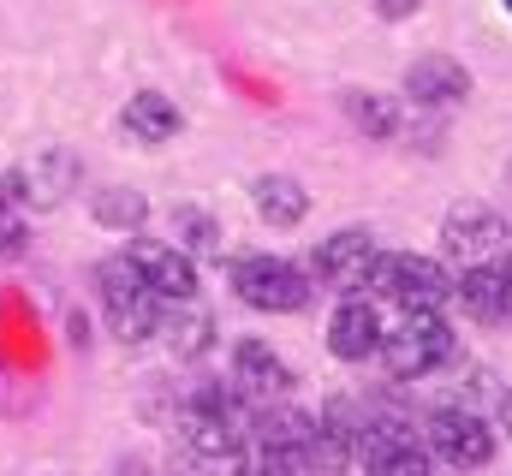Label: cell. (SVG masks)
Listing matches in <instances>:
<instances>
[{
    "mask_svg": "<svg viewBox=\"0 0 512 476\" xmlns=\"http://www.w3.org/2000/svg\"><path fill=\"white\" fill-rule=\"evenodd\" d=\"M501 423H507V429H512V393H507V399H501Z\"/></svg>",
    "mask_w": 512,
    "mask_h": 476,
    "instance_id": "obj_26",
    "label": "cell"
},
{
    "mask_svg": "<svg viewBox=\"0 0 512 476\" xmlns=\"http://www.w3.org/2000/svg\"><path fill=\"white\" fill-rule=\"evenodd\" d=\"M405 96L423 102V108H453V102L471 96V72H465L453 54H423V60H411V72H405Z\"/></svg>",
    "mask_w": 512,
    "mask_h": 476,
    "instance_id": "obj_14",
    "label": "cell"
},
{
    "mask_svg": "<svg viewBox=\"0 0 512 476\" xmlns=\"http://www.w3.org/2000/svg\"><path fill=\"white\" fill-rule=\"evenodd\" d=\"M239 476H304V453L251 441V447H239Z\"/></svg>",
    "mask_w": 512,
    "mask_h": 476,
    "instance_id": "obj_20",
    "label": "cell"
},
{
    "mask_svg": "<svg viewBox=\"0 0 512 476\" xmlns=\"http://www.w3.org/2000/svg\"><path fill=\"white\" fill-rule=\"evenodd\" d=\"M453 357V322L441 310H399V328H382V363L393 381H423Z\"/></svg>",
    "mask_w": 512,
    "mask_h": 476,
    "instance_id": "obj_1",
    "label": "cell"
},
{
    "mask_svg": "<svg viewBox=\"0 0 512 476\" xmlns=\"http://www.w3.org/2000/svg\"><path fill=\"white\" fill-rule=\"evenodd\" d=\"M346 114H352V125H358V131H370V137H393V131H399L393 102H387V96H370V90L346 96Z\"/></svg>",
    "mask_w": 512,
    "mask_h": 476,
    "instance_id": "obj_23",
    "label": "cell"
},
{
    "mask_svg": "<svg viewBox=\"0 0 512 476\" xmlns=\"http://www.w3.org/2000/svg\"><path fill=\"white\" fill-rule=\"evenodd\" d=\"M72 185H78V161H72L66 149H42V155L12 179V197L30 203V209H54Z\"/></svg>",
    "mask_w": 512,
    "mask_h": 476,
    "instance_id": "obj_16",
    "label": "cell"
},
{
    "mask_svg": "<svg viewBox=\"0 0 512 476\" xmlns=\"http://www.w3.org/2000/svg\"><path fill=\"white\" fill-rule=\"evenodd\" d=\"M376 233H364V227H346V233L322 238L316 244V280L322 286H334V292H358L364 280H370V268H376Z\"/></svg>",
    "mask_w": 512,
    "mask_h": 476,
    "instance_id": "obj_9",
    "label": "cell"
},
{
    "mask_svg": "<svg viewBox=\"0 0 512 476\" xmlns=\"http://www.w3.org/2000/svg\"><path fill=\"white\" fill-rule=\"evenodd\" d=\"M364 286H370L376 298H387V304H399V310H441V304L453 298V274H447L435 256H411V250L376 256V268H370Z\"/></svg>",
    "mask_w": 512,
    "mask_h": 476,
    "instance_id": "obj_2",
    "label": "cell"
},
{
    "mask_svg": "<svg viewBox=\"0 0 512 476\" xmlns=\"http://www.w3.org/2000/svg\"><path fill=\"white\" fill-rule=\"evenodd\" d=\"M310 429H316V417H310V411H298V405H256V417H251V441L292 447V453H304Z\"/></svg>",
    "mask_w": 512,
    "mask_h": 476,
    "instance_id": "obj_18",
    "label": "cell"
},
{
    "mask_svg": "<svg viewBox=\"0 0 512 476\" xmlns=\"http://www.w3.org/2000/svg\"><path fill=\"white\" fill-rule=\"evenodd\" d=\"M501 6H507V12H512V0H501Z\"/></svg>",
    "mask_w": 512,
    "mask_h": 476,
    "instance_id": "obj_28",
    "label": "cell"
},
{
    "mask_svg": "<svg viewBox=\"0 0 512 476\" xmlns=\"http://www.w3.org/2000/svg\"><path fill=\"white\" fill-rule=\"evenodd\" d=\"M143 215H149L143 191H102V197H96V221H102V227H114V233H137V227H143Z\"/></svg>",
    "mask_w": 512,
    "mask_h": 476,
    "instance_id": "obj_22",
    "label": "cell"
},
{
    "mask_svg": "<svg viewBox=\"0 0 512 476\" xmlns=\"http://www.w3.org/2000/svg\"><path fill=\"white\" fill-rule=\"evenodd\" d=\"M179 233L191 238L197 250H221V221H209V215H197V209H179Z\"/></svg>",
    "mask_w": 512,
    "mask_h": 476,
    "instance_id": "obj_24",
    "label": "cell"
},
{
    "mask_svg": "<svg viewBox=\"0 0 512 476\" xmlns=\"http://www.w3.org/2000/svg\"><path fill=\"white\" fill-rule=\"evenodd\" d=\"M155 334H167L179 357L209 352V316H203V310H185V316H173V310L161 304V328H155Z\"/></svg>",
    "mask_w": 512,
    "mask_h": 476,
    "instance_id": "obj_21",
    "label": "cell"
},
{
    "mask_svg": "<svg viewBox=\"0 0 512 476\" xmlns=\"http://www.w3.org/2000/svg\"><path fill=\"white\" fill-rule=\"evenodd\" d=\"M179 125H185V114L173 108V96L143 90V96H131V102H126V131L137 137V143H167Z\"/></svg>",
    "mask_w": 512,
    "mask_h": 476,
    "instance_id": "obj_19",
    "label": "cell"
},
{
    "mask_svg": "<svg viewBox=\"0 0 512 476\" xmlns=\"http://www.w3.org/2000/svg\"><path fill=\"white\" fill-rule=\"evenodd\" d=\"M453 298H459V310H465L471 322H483V328H507L512 322V286H507V274H501V262H471V268L453 280Z\"/></svg>",
    "mask_w": 512,
    "mask_h": 476,
    "instance_id": "obj_10",
    "label": "cell"
},
{
    "mask_svg": "<svg viewBox=\"0 0 512 476\" xmlns=\"http://www.w3.org/2000/svg\"><path fill=\"white\" fill-rule=\"evenodd\" d=\"M251 203L268 227H298V221L310 215V191H304L298 179H286V173H262L251 185Z\"/></svg>",
    "mask_w": 512,
    "mask_h": 476,
    "instance_id": "obj_17",
    "label": "cell"
},
{
    "mask_svg": "<svg viewBox=\"0 0 512 476\" xmlns=\"http://www.w3.org/2000/svg\"><path fill=\"white\" fill-rule=\"evenodd\" d=\"M501 274H507V286H512V250H507V256H501Z\"/></svg>",
    "mask_w": 512,
    "mask_h": 476,
    "instance_id": "obj_27",
    "label": "cell"
},
{
    "mask_svg": "<svg viewBox=\"0 0 512 476\" xmlns=\"http://www.w3.org/2000/svg\"><path fill=\"white\" fill-rule=\"evenodd\" d=\"M352 459L370 476H429V447H417V435L405 423H358V447Z\"/></svg>",
    "mask_w": 512,
    "mask_h": 476,
    "instance_id": "obj_7",
    "label": "cell"
},
{
    "mask_svg": "<svg viewBox=\"0 0 512 476\" xmlns=\"http://www.w3.org/2000/svg\"><path fill=\"white\" fill-rule=\"evenodd\" d=\"M441 244H447V256H459V262H495V250L507 244V221H501L489 203L465 197V203L447 209V221H441Z\"/></svg>",
    "mask_w": 512,
    "mask_h": 476,
    "instance_id": "obj_8",
    "label": "cell"
},
{
    "mask_svg": "<svg viewBox=\"0 0 512 476\" xmlns=\"http://www.w3.org/2000/svg\"><path fill=\"white\" fill-rule=\"evenodd\" d=\"M376 12L399 24V18H411V12H423V0H376Z\"/></svg>",
    "mask_w": 512,
    "mask_h": 476,
    "instance_id": "obj_25",
    "label": "cell"
},
{
    "mask_svg": "<svg viewBox=\"0 0 512 476\" xmlns=\"http://www.w3.org/2000/svg\"><path fill=\"white\" fill-rule=\"evenodd\" d=\"M233 292H239L251 310L292 316V310L310 304V274L292 268L286 256H239V262H233Z\"/></svg>",
    "mask_w": 512,
    "mask_h": 476,
    "instance_id": "obj_4",
    "label": "cell"
},
{
    "mask_svg": "<svg viewBox=\"0 0 512 476\" xmlns=\"http://www.w3.org/2000/svg\"><path fill=\"white\" fill-rule=\"evenodd\" d=\"M352 447H358V429L346 423V399H334L328 417H316V429L304 441V476H346Z\"/></svg>",
    "mask_w": 512,
    "mask_h": 476,
    "instance_id": "obj_12",
    "label": "cell"
},
{
    "mask_svg": "<svg viewBox=\"0 0 512 476\" xmlns=\"http://www.w3.org/2000/svg\"><path fill=\"white\" fill-rule=\"evenodd\" d=\"M179 441L197 453V459H209V465H221V459H239V423H233V393L227 387H203V393H191V405H185V417H179Z\"/></svg>",
    "mask_w": 512,
    "mask_h": 476,
    "instance_id": "obj_5",
    "label": "cell"
},
{
    "mask_svg": "<svg viewBox=\"0 0 512 476\" xmlns=\"http://www.w3.org/2000/svg\"><path fill=\"white\" fill-rule=\"evenodd\" d=\"M96 286H102V304H108V322L120 340H149L161 328V298L149 292L137 256H108L96 268Z\"/></svg>",
    "mask_w": 512,
    "mask_h": 476,
    "instance_id": "obj_3",
    "label": "cell"
},
{
    "mask_svg": "<svg viewBox=\"0 0 512 476\" xmlns=\"http://www.w3.org/2000/svg\"><path fill=\"white\" fill-rule=\"evenodd\" d=\"M233 387L256 399V405H268V399H286V387H292V369H286V357L268 352L262 340H239L233 346Z\"/></svg>",
    "mask_w": 512,
    "mask_h": 476,
    "instance_id": "obj_13",
    "label": "cell"
},
{
    "mask_svg": "<svg viewBox=\"0 0 512 476\" xmlns=\"http://www.w3.org/2000/svg\"><path fill=\"white\" fill-rule=\"evenodd\" d=\"M328 352L340 363H364V357L382 352V316L370 298H358V292L340 298V310L328 316Z\"/></svg>",
    "mask_w": 512,
    "mask_h": 476,
    "instance_id": "obj_11",
    "label": "cell"
},
{
    "mask_svg": "<svg viewBox=\"0 0 512 476\" xmlns=\"http://www.w3.org/2000/svg\"><path fill=\"white\" fill-rule=\"evenodd\" d=\"M131 256H137V268H143V280H149V292L161 304H191L197 298V262L185 250H173V244H137Z\"/></svg>",
    "mask_w": 512,
    "mask_h": 476,
    "instance_id": "obj_15",
    "label": "cell"
},
{
    "mask_svg": "<svg viewBox=\"0 0 512 476\" xmlns=\"http://www.w3.org/2000/svg\"><path fill=\"white\" fill-rule=\"evenodd\" d=\"M429 459L453 471H483L495 459V429L477 411H435L429 417Z\"/></svg>",
    "mask_w": 512,
    "mask_h": 476,
    "instance_id": "obj_6",
    "label": "cell"
}]
</instances>
